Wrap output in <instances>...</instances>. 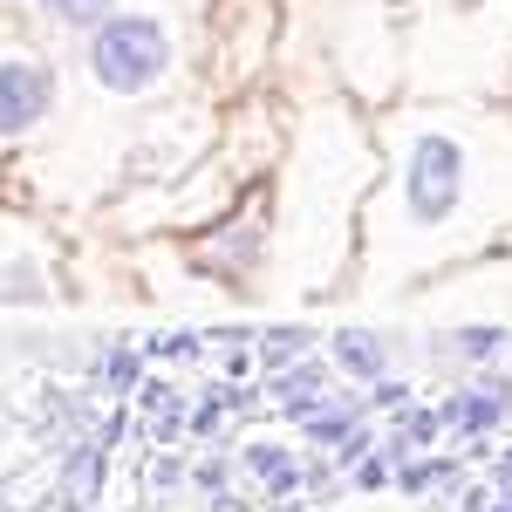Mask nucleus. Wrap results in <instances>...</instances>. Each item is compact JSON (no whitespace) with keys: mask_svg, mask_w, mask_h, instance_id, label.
<instances>
[{"mask_svg":"<svg viewBox=\"0 0 512 512\" xmlns=\"http://www.w3.org/2000/svg\"><path fill=\"white\" fill-rule=\"evenodd\" d=\"M164 62H171V41L151 14H110V21H96V41H89V69L103 89H117V96H137V89H151L164 76Z\"/></svg>","mask_w":512,"mask_h":512,"instance_id":"f257e3e1","label":"nucleus"},{"mask_svg":"<svg viewBox=\"0 0 512 512\" xmlns=\"http://www.w3.org/2000/svg\"><path fill=\"white\" fill-rule=\"evenodd\" d=\"M458 178H465L458 144L451 137H424L417 158H410V205H417V219H444L458 205Z\"/></svg>","mask_w":512,"mask_h":512,"instance_id":"f03ea898","label":"nucleus"},{"mask_svg":"<svg viewBox=\"0 0 512 512\" xmlns=\"http://www.w3.org/2000/svg\"><path fill=\"white\" fill-rule=\"evenodd\" d=\"M48 103H55V76L41 62H0V137H21L28 123H41Z\"/></svg>","mask_w":512,"mask_h":512,"instance_id":"7ed1b4c3","label":"nucleus"},{"mask_svg":"<svg viewBox=\"0 0 512 512\" xmlns=\"http://www.w3.org/2000/svg\"><path fill=\"white\" fill-rule=\"evenodd\" d=\"M321 383H328V369H321V362H301V369H280V376H267V396H274V403H287V410H308Z\"/></svg>","mask_w":512,"mask_h":512,"instance_id":"20e7f679","label":"nucleus"},{"mask_svg":"<svg viewBox=\"0 0 512 512\" xmlns=\"http://www.w3.org/2000/svg\"><path fill=\"white\" fill-rule=\"evenodd\" d=\"M246 472L260 478L274 499H287V492H294V478H301V472H294V458H287L280 444H253V451H246Z\"/></svg>","mask_w":512,"mask_h":512,"instance_id":"39448f33","label":"nucleus"},{"mask_svg":"<svg viewBox=\"0 0 512 512\" xmlns=\"http://www.w3.org/2000/svg\"><path fill=\"white\" fill-rule=\"evenodd\" d=\"M335 362L376 383V376H383V362H390V349H376V335H355V328H349V335H335Z\"/></svg>","mask_w":512,"mask_h":512,"instance_id":"423d86ee","label":"nucleus"},{"mask_svg":"<svg viewBox=\"0 0 512 512\" xmlns=\"http://www.w3.org/2000/svg\"><path fill=\"white\" fill-rule=\"evenodd\" d=\"M308 328H274V335H260V362L267 369H294V362H308Z\"/></svg>","mask_w":512,"mask_h":512,"instance_id":"0eeeda50","label":"nucleus"},{"mask_svg":"<svg viewBox=\"0 0 512 512\" xmlns=\"http://www.w3.org/2000/svg\"><path fill=\"white\" fill-rule=\"evenodd\" d=\"M48 14H62V21H76V28H96V21H110V0H41Z\"/></svg>","mask_w":512,"mask_h":512,"instance_id":"6e6552de","label":"nucleus"},{"mask_svg":"<svg viewBox=\"0 0 512 512\" xmlns=\"http://www.w3.org/2000/svg\"><path fill=\"white\" fill-rule=\"evenodd\" d=\"M130 383H137V349H117L110 355V362H103V390H130Z\"/></svg>","mask_w":512,"mask_h":512,"instance_id":"1a4fd4ad","label":"nucleus"},{"mask_svg":"<svg viewBox=\"0 0 512 512\" xmlns=\"http://www.w3.org/2000/svg\"><path fill=\"white\" fill-rule=\"evenodd\" d=\"M458 349L472 355V362H485V355L506 349V335H499V328H465V335H458Z\"/></svg>","mask_w":512,"mask_h":512,"instance_id":"9d476101","label":"nucleus"},{"mask_svg":"<svg viewBox=\"0 0 512 512\" xmlns=\"http://www.w3.org/2000/svg\"><path fill=\"white\" fill-rule=\"evenodd\" d=\"M151 355H164V362H192L198 342H192V335H158V342H151Z\"/></svg>","mask_w":512,"mask_h":512,"instance_id":"9b49d317","label":"nucleus"},{"mask_svg":"<svg viewBox=\"0 0 512 512\" xmlns=\"http://www.w3.org/2000/svg\"><path fill=\"white\" fill-rule=\"evenodd\" d=\"M369 403H376V410H403V403H410V390H403V383H383V376H376Z\"/></svg>","mask_w":512,"mask_h":512,"instance_id":"f8f14e48","label":"nucleus"},{"mask_svg":"<svg viewBox=\"0 0 512 512\" xmlns=\"http://www.w3.org/2000/svg\"><path fill=\"white\" fill-rule=\"evenodd\" d=\"M355 478H362V485H369V492H376V485H383V478H390V458H369V465H362V472H355Z\"/></svg>","mask_w":512,"mask_h":512,"instance_id":"ddd939ff","label":"nucleus"},{"mask_svg":"<svg viewBox=\"0 0 512 512\" xmlns=\"http://www.w3.org/2000/svg\"><path fill=\"white\" fill-rule=\"evenodd\" d=\"M485 512H512V499H506V506H485Z\"/></svg>","mask_w":512,"mask_h":512,"instance_id":"4468645a","label":"nucleus"},{"mask_svg":"<svg viewBox=\"0 0 512 512\" xmlns=\"http://www.w3.org/2000/svg\"><path fill=\"white\" fill-rule=\"evenodd\" d=\"M280 512H308V506H280Z\"/></svg>","mask_w":512,"mask_h":512,"instance_id":"2eb2a0df","label":"nucleus"}]
</instances>
